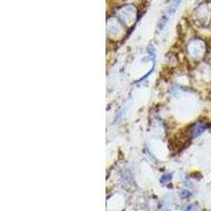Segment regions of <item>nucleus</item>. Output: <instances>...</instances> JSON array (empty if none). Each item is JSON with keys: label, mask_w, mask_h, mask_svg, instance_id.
Listing matches in <instances>:
<instances>
[{"label": "nucleus", "mask_w": 211, "mask_h": 211, "mask_svg": "<svg viewBox=\"0 0 211 211\" xmlns=\"http://www.w3.org/2000/svg\"><path fill=\"white\" fill-rule=\"evenodd\" d=\"M208 128V125L206 123H198L194 125L193 127V130H192V136L193 137H196L198 135H201L205 130H207Z\"/></svg>", "instance_id": "nucleus-1"}]
</instances>
